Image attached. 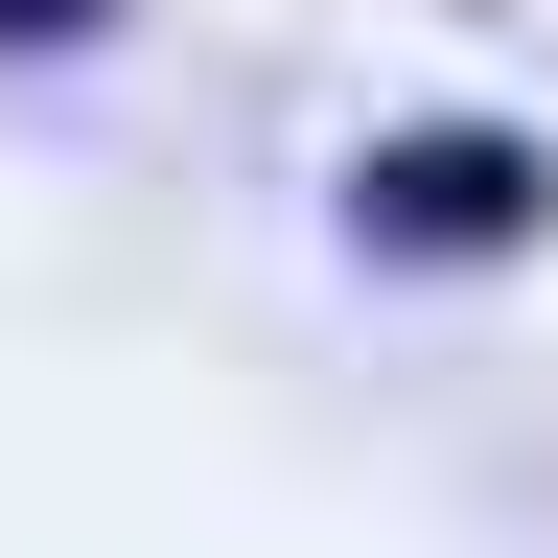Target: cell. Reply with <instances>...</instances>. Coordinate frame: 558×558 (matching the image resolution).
Segmentation results:
<instances>
[{"label":"cell","mask_w":558,"mask_h":558,"mask_svg":"<svg viewBox=\"0 0 558 558\" xmlns=\"http://www.w3.org/2000/svg\"><path fill=\"white\" fill-rule=\"evenodd\" d=\"M373 233H512V163H373Z\"/></svg>","instance_id":"obj_1"}]
</instances>
